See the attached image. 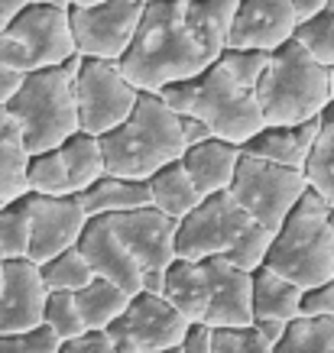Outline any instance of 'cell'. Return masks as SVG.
Listing matches in <instances>:
<instances>
[{"label":"cell","instance_id":"cell-12","mask_svg":"<svg viewBox=\"0 0 334 353\" xmlns=\"http://www.w3.org/2000/svg\"><path fill=\"white\" fill-rule=\"evenodd\" d=\"M192 321L166 295H133L124 318L108 327L117 353H162L182 347Z\"/></svg>","mask_w":334,"mask_h":353},{"label":"cell","instance_id":"cell-10","mask_svg":"<svg viewBox=\"0 0 334 353\" xmlns=\"http://www.w3.org/2000/svg\"><path fill=\"white\" fill-rule=\"evenodd\" d=\"M308 192H312V185L305 179V172L286 169V165L257 159V156L240 159L237 179L230 188L234 201L270 234H276L289 221V214L299 208V201Z\"/></svg>","mask_w":334,"mask_h":353},{"label":"cell","instance_id":"cell-4","mask_svg":"<svg viewBox=\"0 0 334 353\" xmlns=\"http://www.w3.org/2000/svg\"><path fill=\"white\" fill-rule=\"evenodd\" d=\"M108 175L133 179V182H150L156 172H162L173 162H182L188 146L182 137V123L166 97L140 91V101L124 127L101 137Z\"/></svg>","mask_w":334,"mask_h":353},{"label":"cell","instance_id":"cell-27","mask_svg":"<svg viewBox=\"0 0 334 353\" xmlns=\"http://www.w3.org/2000/svg\"><path fill=\"white\" fill-rule=\"evenodd\" d=\"M26 182H30V194H43V198H68L75 194L72 188V175L65 165L62 152H36L30 159V172H26Z\"/></svg>","mask_w":334,"mask_h":353},{"label":"cell","instance_id":"cell-36","mask_svg":"<svg viewBox=\"0 0 334 353\" xmlns=\"http://www.w3.org/2000/svg\"><path fill=\"white\" fill-rule=\"evenodd\" d=\"M59 353H117V350H114L108 331H88L81 337H75V341L62 343Z\"/></svg>","mask_w":334,"mask_h":353},{"label":"cell","instance_id":"cell-18","mask_svg":"<svg viewBox=\"0 0 334 353\" xmlns=\"http://www.w3.org/2000/svg\"><path fill=\"white\" fill-rule=\"evenodd\" d=\"M318 137H322V117L299 123V127H263L240 150L244 156H257V159L276 162L286 169L305 172L312 162L315 146H318Z\"/></svg>","mask_w":334,"mask_h":353},{"label":"cell","instance_id":"cell-13","mask_svg":"<svg viewBox=\"0 0 334 353\" xmlns=\"http://www.w3.org/2000/svg\"><path fill=\"white\" fill-rule=\"evenodd\" d=\"M146 3L140 0H110L101 7H72V32L81 59L124 62L140 32Z\"/></svg>","mask_w":334,"mask_h":353},{"label":"cell","instance_id":"cell-38","mask_svg":"<svg viewBox=\"0 0 334 353\" xmlns=\"http://www.w3.org/2000/svg\"><path fill=\"white\" fill-rule=\"evenodd\" d=\"M182 353H215V327L192 324L182 341Z\"/></svg>","mask_w":334,"mask_h":353},{"label":"cell","instance_id":"cell-44","mask_svg":"<svg viewBox=\"0 0 334 353\" xmlns=\"http://www.w3.org/2000/svg\"><path fill=\"white\" fill-rule=\"evenodd\" d=\"M36 7H59V10H72V0H30Z\"/></svg>","mask_w":334,"mask_h":353},{"label":"cell","instance_id":"cell-5","mask_svg":"<svg viewBox=\"0 0 334 353\" xmlns=\"http://www.w3.org/2000/svg\"><path fill=\"white\" fill-rule=\"evenodd\" d=\"M166 104L179 117H198L211 127L217 139H227L234 146H244L266 127L263 110L257 101V88L244 85L224 59H217L205 75L173 85L162 91Z\"/></svg>","mask_w":334,"mask_h":353},{"label":"cell","instance_id":"cell-19","mask_svg":"<svg viewBox=\"0 0 334 353\" xmlns=\"http://www.w3.org/2000/svg\"><path fill=\"white\" fill-rule=\"evenodd\" d=\"M240 159H244V150L227 143V139H208L202 146H192L185 152V169L192 175L195 188L202 192V198H211V194L230 192L234 188V179H237Z\"/></svg>","mask_w":334,"mask_h":353},{"label":"cell","instance_id":"cell-34","mask_svg":"<svg viewBox=\"0 0 334 353\" xmlns=\"http://www.w3.org/2000/svg\"><path fill=\"white\" fill-rule=\"evenodd\" d=\"M62 341L49 327H36L30 334H0V353H59Z\"/></svg>","mask_w":334,"mask_h":353},{"label":"cell","instance_id":"cell-35","mask_svg":"<svg viewBox=\"0 0 334 353\" xmlns=\"http://www.w3.org/2000/svg\"><path fill=\"white\" fill-rule=\"evenodd\" d=\"M302 318H334V282L302 295Z\"/></svg>","mask_w":334,"mask_h":353},{"label":"cell","instance_id":"cell-41","mask_svg":"<svg viewBox=\"0 0 334 353\" xmlns=\"http://www.w3.org/2000/svg\"><path fill=\"white\" fill-rule=\"evenodd\" d=\"M257 331L263 334V337H266L273 347H279V343L286 341V331H289V324H282V321H257Z\"/></svg>","mask_w":334,"mask_h":353},{"label":"cell","instance_id":"cell-17","mask_svg":"<svg viewBox=\"0 0 334 353\" xmlns=\"http://www.w3.org/2000/svg\"><path fill=\"white\" fill-rule=\"evenodd\" d=\"M81 256L88 259V266L97 279H108L114 285H120L130 295L143 292V269L137 263V256L127 250V243L120 240V234L114 230L108 217H91L85 227V234L78 240Z\"/></svg>","mask_w":334,"mask_h":353},{"label":"cell","instance_id":"cell-8","mask_svg":"<svg viewBox=\"0 0 334 353\" xmlns=\"http://www.w3.org/2000/svg\"><path fill=\"white\" fill-rule=\"evenodd\" d=\"M81 55H75L62 68H46V72H32L20 94L13 97L7 110L10 117L20 123L26 150L36 152H52L62 150V143L81 133V120H78V101H75V65Z\"/></svg>","mask_w":334,"mask_h":353},{"label":"cell","instance_id":"cell-33","mask_svg":"<svg viewBox=\"0 0 334 353\" xmlns=\"http://www.w3.org/2000/svg\"><path fill=\"white\" fill-rule=\"evenodd\" d=\"M215 353H276V347L257 331V324H250L215 331Z\"/></svg>","mask_w":334,"mask_h":353},{"label":"cell","instance_id":"cell-23","mask_svg":"<svg viewBox=\"0 0 334 353\" xmlns=\"http://www.w3.org/2000/svg\"><path fill=\"white\" fill-rule=\"evenodd\" d=\"M150 201L156 211H162L166 217H173L182 224L185 217L192 214L198 204L205 201L202 192L195 188L192 175L185 169V162H173V165H166L162 172H156L150 182Z\"/></svg>","mask_w":334,"mask_h":353},{"label":"cell","instance_id":"cell-6","mask_svg":"<svg viewBox=\"0 0 334 353\" xmlns=\"http://www.w3.org/2000/svg\"><path fill=\"white\" fill-rule=\"evenodd\" d=\"M257 101L266 127H299L318 120L334 104V68L322 65L299 39H292L270 55Z\"/></svg>","mask_w":334,"mask_h":353},{"label":"cell","instance_id":"cell-2","mask_svg":"<svg viewBox=\"0 0 334 353\" xmlns=\"http://www.w3.org/2000/svg\"><path fill=\"white\" fill-rule=\"evenodd\" d=\"M166 299L192 324L215 331L253 324V272L227 259H175L166 279Z\"/></svg>","mask_w":334,"mask_h":353},{"label":"cell","instance_id":"cell-32","mask_svg":"<svg viewBox=\"0 0 334 353\" xmlns=\"http://www.w3.org/2000/svg\"><path fill=\"white\" fill-rule=\"evenodd\" d=\"M46 327L59 337L62 343L75 341L81 334H88V324L81 318V308H78L75 292H49V301H46Z\"/></svg>","mask_w":334,"mask_h":353},{"label":"cell","instance_id":"cell-29","mask_svg":"<svg viewBox=\"0 0 334 353\" xmlns=\"http://www.w3.org/2000/svg\"><path fill=\"white\" fill-rule=\"evenodd\" d=\"M276 353H334V318H295Z\"/></svg>","mask_w":334,"mask_h":353},{"label":"cell","instance_id":"cell-40","mask_svg":"<svg viewBox=\"0 0 334 353\" xmlns=\"http://www.w3.org/2000/svg\"><path fill=\"white\" fill-rule=\"evenodd\" d=\"M26 7H30V0H0V36L10 30L13 20H17Z\"/></svg>","mask_w":334,"mask_h":353},{"label":"cell","instance_id":"cell-24","mask_svg":"<svg viewBox=\"0 0 334 353\" xmlns=\"http://www.w3.org/2000/svg\"><path fill=\"white\" fill-rule=\"evenodd\" d=\"M75 299L88 331H108L110 324L124 318V311L130 308L133 295L124 292L120 285H114V282H108V279H95L88 289L75 292Z\"/></svg>","mask_w":334,"mask_h":353},{"label":"cell","instance_id":"cell-22","mask_svg":"<svg viewBox=\"0 0 334 353\" xmlns=\"http://www.w3.org/2000/svg\"><path fill=\"white\" fill-rule=\"evenodd\" d=\"M85 204L88 217H110V214H127V211H140L153 208L150 201V185L133 182V179H120V175H104L97 185L78 194Z\"/></svg>","mask_w":334,"mask_h":353},{"label":"cell","instance_id":"cell-15","mask_svg":"<svg viewBox=\"0 0 334 353\" xmlns=\"http://www.w3.org/2000/svg\"><path fill=\"white\" fill-rule=\"evenodd\" d=\"M88 211L78 194L68 198H43L32 194V234H30V259L46 266L49 259L62 256L65 250H75L88 227Z\"/></svg>","mask_w":334,"mask_h":353},{"label":"cell","instance_id":"cell-20","mask_svg":"<svg viewBox=\"0 0 334 353\" xmlns=\"http://www.w3.org/2000/svg\"><path fill=\"white\" fill-rule=\"evenodd\" d=\"M302 295L305 292L295 282L276 276L266 266H259L253 272V324L257 321L292 324L295 318H302Z\"/></svg>","mask_w":334,"mask_h":353},{"label":"cell","instance_id":"cell-9","mask_svg":"<svg viewBox=\"0 0 334 353\" xmlns=\"http://www.w3.org/2000/svg\"><path fill=\"white\" fill-rule=\"evenodd\" d=\"M78 55L75 32H72V10L59 7H36L13 20V26L0 36V59L13 65L23 75L62 68Z\"/></svg>","mask_w":334,"mask_h":353},{"label":"cell","instance_id":"cell-25","mask_svg":"<svg viewBox=\"0 0 334 353\" xmlns=\"http://www.w3.org/2000/svg\"><path fill=\"white\" fill-rule=\"evenodd\" d=\"M62 159L68 165V175H72V188L75 194L88 192L91 185H97L104 175H108V159H104V146H101V137H91V133H75V137L62 143Z\"/></svg>","mask_w":334,"mask_h":353},{"label":"cell","instance_id":"cell-30","mask_svg":"<svg viewBox=\"0 0 334 353\" xmlns=\"http://www.w3.org/2000/svg\"><path fill=\"white\" fill-rule=\"evenodd\" d=\"M39 269H43V282L49 292H81L97 279L78 246L75 250H65L62 256L49 259V263Z\"/></svg>","mask_w":334,"mask_h":353},{"label":"cell","instance_id":"cell-7","mask_svg":"<svg viewBox=\"0 0 334 353\" xmlns=\"http://www.w3.org/2000/svg\"><path fill=\"white\" fill-rule=\"evenodd\" d=\"M266 269L295 282L302 292L334 282V234L331 208L318 192H308L289 221L273 234Z\"/></svg>","mask_w":334,"mask_h":353},{"label":"cell","instance_id":"cell-37","mask_svg":"<svg viewBox=\"0 0 334 353\" xmlns=\"http://www.w3.org/2000/svg\"><path fill=\"white\" fill-rule=\"evenodd\" d=\"M26 78H30V75L17 72L13 65H7L3 59H0V108H7L13 97L20 94V88L26 85Z\"/></svg>","mask_w":334,"mask_h":353},{"label":"cell","instance_id":"cell-28","mask_svg":"<svg viewBox=\"0 0 334 353\" xmlns=\"http://www.w3.org/2000/svg\"><path fill=\"white\" fill-rule=\"evenodd\" d=\"M305 179L312 185V192H318L334 211V104L324 110L322 117V137L312 152V162L305 169Z\"/></svg>","mask_w":334,"mask_h":353},{"label":"cell","instance_id":"cell-42","mask_svg":"<svg viewBox=\"0 0 334 353\" xmlns=\"http://www.w3.org/2000/svg\"><path fill=\"white\" fill-rule=\"evenodd\" d=\"M324 3H328V0H292V7H295V13H299V23H305L308 17H315Z\"/></svg>","mask_w":334,"mask_h":353},{"label":"cell","instance_id":"cell-47","mask_svg":"<svg viewBox=\"0 0 334 353\" xmlns=\"http://www.w3.org/2000/svg\"><path fill=\"white\" fill-rule=\"evenodd\" d=\"M140 3H146V7H150V3H156V0H140Z\"/></svg>","mask_w":334,"mask_h":353},{"label":"cell","instance_id":"cell-45","mask_svg":"<svg viewBox=\"0 0 334 353\" xmlns=\"http://www.w3.org/2000/svg\"><path fill=\"white\" fill-rule=\"evenodd\" d=\"M101 3H110V0H72V7H101Z\"/></svg>","mask_w":334,"mask_h":353},{"label":"cell","instance_id":"cell-16","mask_svg":"<svg viewBox=\"0 0 334 353\" xmlns=\"http://www.w3.org/2000/svg\"><path fill=\"white\" fill-rule=\"evenodd\" d=\"M299 13L292 0H240L227 49L237 52H276L295 39Z\"/></svg>","mask_w":334,"mask_h":353},{"label":"cell","instance_id":"cell-1","mask_svg":"<svg viewBox=\"0 0 334 353\" xmlns=\"http://www.w3.org/2000/svg\"><path fill=\"white\" fill-rule=\"evenodd\" d=\"M237 7L240 0H156L143 13L120 72L137 91L153 94L205 75L227 52Z\"/></svg>","mask_w":334,"mask_h":353},{"label":"cell","instance_id":"cell-39","mask_svg":"<svg viewBox=\"0 0 334 353\" xmlns=\"http://www.w3.org/2000/svg\"><path fill=\"white\" fill-rule=\"evenodd\" d=\"M179 123H182V137H185V146H188V150H192V146H202L208 139H217L215 133H211V127L202 123L198 117H179Z\"/></svg>","mask_w":334,"mask_h":353},{"label":"cell","instance_id":"cell-43","mask_svg":"<svg viewBox=\"0 0 334 353\" xmlns=\"http://www.w3.org/2000/svg\"><path fill=\"white\" fill-rule=\"evenodd\" d=\"M3 301H7V259H0V318H3Z\"/></svg>","mask_w":334,"mask_h":353},{"label":"cell","instance_id":"cell-21","mask_svg":"<svg viewBox=\"0 0 334 353\" xmlns=\"http://www.w3.org/2000/svg\"><path fill=\"white\" fill-rule=\"evenodd\" d=\"M30 159L32 152L26 150L20 123L10 117L7 108H0V204L30 194V182H26Z\"/></svg>","mask_w":334,"mask_h":353},{"label":"cell","instance_id":"cell-26","mask_svg":"<svg viewBox=\"0 0 334 353\" xmlns=\"http://www.w3.org/2000/svg\"><path fill=\"white\" fill-rule=\"evenodd\" d=\"M32 194L0 204V259H30Z\"/></svg>","mask_w":334,"mask_h":353},{"label":"cell","instance_id":"cell-3","mask_svg":"<svg viewBox=\"0 0 334 353\" xmlns=\"http://www.w3.org/2000/svg\"><path fill=\"white\" fill-rule=\"evenodd\" d=\"M273 234L234 201L230 192L211 194L179 224L175 253L179 259H227L234 266L257 272L266 263Z\"/></svg>","mask_w":334,"mask_h":353},{"label":"cell","instance_id":"cell-31","mask_svg":"<svg viewBox=\"0 0 334 353\" xmlns=\"http://www.w3.org/2000/svg\"><path fill=\"white\" fill-rule=\"evenodd\" d=\"M295 39H299V43H302L322 65L334 68V0H328L315 17H308L305 23H299Z\"/></svg>","mask_w":334,"mask_h":353},{"label":"cell","instance_id":"cell-11","mask_svg":"<svg viewBox=\"0 0 334 353\" xmlns=\"http://www.w3.org/2000/svg\"><path fill=\"white\" fill-rule=\"evenodd\" d=\"M75 101L81 133L108 137L124 127L140 101V91L130 85L117 62L101 59H78L75 65Z\"/></svg>","mask_w":334,"mask_h":353},{"label":"cell","instance_id":"cell-14","mask_svg":"<svg viewBox=\"0 0 334 353\" xmlns=\"http://www.w3.org/2000/svg\"><path fill=\"white\" fill-rule=\"evenodd\" d=\"M127 250L137 256L143 276H166L173 263L179 259L175 253V240H179V221L166 217L156 208H140V211H127V214H110L108 217Z\"/></svg>","mask_w":334,"mask_h":353},{"label":"cell","instance_id":"cell-48","mask_svg":"<svg viewBox=\"0 0 334 353\" xmlns=\"http://www.w3.org/2000/svg\"><path fill=\"white\" fill-rule=\"evenodd\" d=\"M331 234H334V211H331Z\"/></svg>","mask_w":334,"mask_h":353},{"label":"cell","instance_id":"cell-46","mask_svg":"<svg viewBox=\"0 0 334 353\" xmlns=\"http://www.w3.org/2000/svg\"><path fill=\"white\" fill-rule=\"evenodd\" d=\"M162 353H182V347H175V350H162Z\"/></svg>","mask_w":334,"mask_h":353}]
</instances>
